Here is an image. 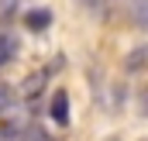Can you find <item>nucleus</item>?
Returning a JSON list of instances; mask_svg holds the SVG:
<instances>
[{
    "mask_svg": "<svg viewBox=\"0 0 148 141\" xmlns=\"http://www.w3.org/2000/svg\"><path fill=\"white\" fill-rule=\"evenodd\" d=\"M48 114H52V120H55V124H62V127L69 124V93H66V90H59V93L52 97Z\"/></svg>",
    "mask_w": 148,
    "mask_h": 141,
    "instance_id": "f257e3e1",
    "label": "nucleus"
},
{
    "mask_svg": "<svg viewBox=\"0 0 148 141\" xmlns=\"http://www.w3.org/2000/svg\"><path fill=\"white\" fill-rule=\"evenodd\" d=\"M79 3L100 21H110V14H114V0H79Z\"/></svg>",
    "mask_w": 148,
    "mask_h": 141,
    "instance_id": "f03ea898",
    "label": "nucleus"
},
{
    "mask_svg": "<svg viewBox=\"0 0 148 141\" xmlns=\"http://www.w3.org/2000/svg\"><path fill=\"white\" fill-rule=\"evenodd\" d=\"M48 21H52V10H48V7H41V10H28V14H24V24H28L31 31H45Z\"/></svg>",
    "mask_w": 148,
    "mask_h": 141,
    "instance_id": "7ed1b4c3",
    "label": "nucleus"
},
{
    "mask_svg": "<svg viewBox=\"0 0 148 141\" xmlns=\"http://www.w3.org/2000/svg\"><path fill=\"white\" fill-rule=\"evenodd\" d=\"M14 55H17V38L0 35V66H7V62H10Z\"/></svg>",
    "mask_w": 148,
    "mask_h": 141,
    "instance_id": "20e7f679",
    "label": "nucleus"
},
{
    "mask_svg": "<svg viewBox=\"0 0 148 141\" xmlns=\"http://www.w3.org/2000/svg\"><path fill=\"white\" fill-rule=\"evenodd\" d=\"M17 141H52V138H48V131H45L41 124H31V127L17 131Z\"/></svg>",
    "mask_w": 148,
    "mask_h": 141,
    "instance_id": "39448f33",
    "label": "nucleus"
},
{
    "mask_svg": "<svg viewBox=\"0 0 148 141\" xmlns=\"http://www.w3.org/2000/svg\"><path fill=\"white\" fill-rule=\"evenodd\" d=\"M45 79H48V72H38V79L31 76V79L24 83V97H28V100H35V93H41V86H45Z\"/></svg>",
    "mask_w": 148,
    "mask_h": 141,
    "instance_id": "423d86ee",
    "label": "nucleus"
},
{
    "mask_svg": "<svg viewBox=\"0 0 148 141\" xmlns=\"http://www.w3.org/2000/svg\"><path fill=\"white\" fill-rule=\"evenodd\" d=\"M14 97H17V93H14V90H10L7 83H0V117H3L7 110H10V103H14Z\"/></svg>",
    "mask_w": 148,
    "mask_h": 141,
    "instance_id": "0eeeda50",
    "label": "nucleus"
},
{
    "mask_svg": "<svg viewBox=\"0 0 148 141\" xmlns=\"http://www.w3.org/2000/svg\"><path fill=\"white\" fill-rule=\"evenodd\" d=\"M17 124H0V141H17Z\"/></svg>",
    "mask_w": 148,
    "mask_h": 141,
    "instance_id": "6e6552de",
    "label": "nucleus"
},
{
    "mask_svg": "<svg viewBox=\"0 0 148 141\" xmlns=\"http://www.w3.org/2000/svg\"><path fill=\"white\" fill-rule=\"evenodd\" d=\"M141 55H145V48H138V52L127 59V69H131V72H138V66H141Z\"/></svg>",
    "mask_w": 148,
    "mask_h": 141,
    "instance_id": "1a4fd4ad",
    "label": "nucleus"
}]
</instances>
